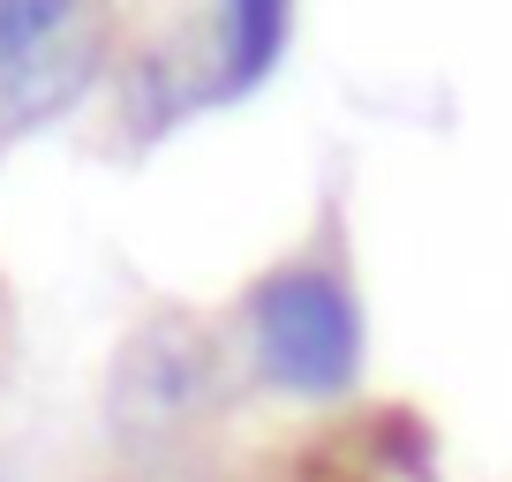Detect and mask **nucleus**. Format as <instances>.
<instances>
[{
	"mask_svg": "<svg viewBox=\"0 0 512 482\" xmlns=\"http://www.w3.org/2000/svg\"><path fill=\"white\" fill-rule=\"evenodd\" d=\"M234 362L287 400H347L369 362V317L339 241H302L241 287Z\"/></svg>",
	"mask_w": 512,
	"mask_h": 482,
	"instance_id": "obj_1",
	"label": "nucleus"
},
{
	"mask_svg": "<svg viewBox=\"0 0 512 482\" xmlns=\"http://www.w3.org/2000/svg\"><path fill=\"white\" fill-rule=\"evenodd\" d=\"M234 385V347L189 309H159L121 339L106 370V430L128 467H166L181 460L196 430L219 415Z\"/></svg>",
	"mask_w": 512,
	"mask_h": 482,
	"instance_id": "obj_2",
	"label": "nucleus"
},
{
	"mask_svg": "<svg viewBox=\"0 0 512 482\" xmlns=\"http://www.w3.org/2000/svg\"><path fill=\"white\" fill-rule=\"evenodd\" d=\"M106 0H0V129H38L106 76Z\"/></svg>",
	"mask_w": 512,
	"mask_h": 482,
	"instance_id": "obj_3",
	"label": "nucleus"
},
{
	"mask_svg": "<svg viewBox=\"0 0 512 482\" xmlns=\"http://www.w3.org/2000/svg\"><path fill=\"white\" fill-rule=\"evenodd\" d=\"M294 38V0H211L204 38V98H241L279 68Z\"/></svg>",
	"mask_w": 512,
	"mask_h": 482,
	"instance_id": "obj_4",
	"label": "nucleus"
},
{
	"mask_svg": "<svg viewBox=\"0 0 512 482\" xmlns=\"http://www.w3.org/2000/svg\"><path fill=\"white\" fill-rule=\"evenodd\" d=\"M113 482H196V475H189L181 460H166V467H121Z\"/></svg>",
	"mask_w": 512,
	"mask_h": 482,
	"instance_id": "obj_5",
	"label": "nucleus"
},
{
	"mask_svg": "<svg viewBox=\"0 0 512 482\" xmlns=\"http://www.w3.org/2000/svg\"><path fill=\"white\" fill-rule=\"evenodd\" d=\"M0 482H8V475H0Z\"/></svg>",
	"mask_w": 512,
	"mask_h": 482,
	"instance_id": "obj_6",
	"label": "nucleus"
}]
</instances>
